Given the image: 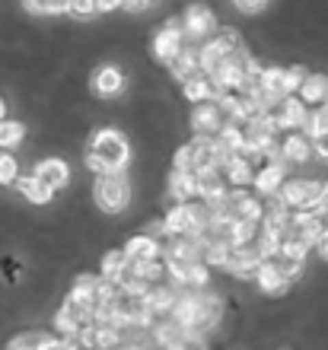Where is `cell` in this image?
<instances>
[{"mask_svg":"<svg viewBox=\"0 0 328 350\" xmlns=\"http://www.w3.org/2000/svg\"><path fill=\"white\" fill-rule=\"evenodd\" d=\"M86 166L99 175H121V169L128 166V140L118 131H99L92 137Z\"/></svg>","mask_w":328,"mask_h":350,"instance_id":"1","label":"cell"},{"mask_svg":"<svg viewBox=\"0 0 328 350\" xmlns=\"http://www.w3.org/2000/svg\"><path fill=\"white\" fill-rule=\"evenodd\" d=\"M328 185L322 182H303V178H293V182L281 185V201L287 204V211H312L316 204L325 198Z\"/></svg>","mask_w":328,"mask_h":350,"instance_id":"2","label":"cell"},{"mask_svg":"<svg viewBox=\"0 0 328 350\" xmlns=\"http://www.w3.org/2000/svg\"><path fill=\"white\" fill-rule=\"evenodd\" d=\"M96 201H99L102 211H109V213L125 211L131 201V188L125 182V175H99V182H96Z\"/></svg>","mask_w":328,"mask_h":350,"instance_id":"3","label":"cell"},{"mask_svg":"<svg viewBox=\"0 0 328 350\" xmlns=\"http://www.w3.org/2000/svg\"><path fill=\"white\" fill-rule=\"evenodd\" d=\"M268 118L277 124V131L303 128V121H306V105L300 102V96H287V99H277L271 109H268Z\"/></svg>","mask_w":328,"mask_h":350,"instance_id":"4","label":"cell"},{"mask_svg":"<svg viewBox=\"0 0 328 350\" xmlns=\"http://www.w3.org/2000/svg\"><path fill=\"white\" fill-rule=\"evenodd\" d=\"M214 29H217V23H214V16H210V10H207V7H201V3L188 7V13H185V19H182L185 42H188V38L207 42V38L214 36Z\"/></svg>","mask_w":328,"mask_h":350,"instance_id":"5","label":"cell"},{"mask_svg":"<svg viewBox=\"0 0 328 350\" xmlns=\"http://www.w3.org/2000/svg\"><path fill=\"white\" fill-rule=\"evenodd\" d=\"M185 48V32H182V23H169V26L153 38V51L160 61H169L173 64V57L179 55Z\"/></svg>","mask_w":328,"mask_h":350,"instance_id":"6","label":"cell"},{"mask_svg":"<svg viewBox=\"0 0 328 350\" xmlns=\"http://www.w3.org/2000/svg\"><path fill=\"white\" fill-rule=\"evenodd\" d=\"M36 182H42L48 188V191H55V188H64L67 178H71V172H67V166L61 163V159H42L36 166V175H32Z\"/></svg>","mask_w":328,"mask_h":350,"instance_id":"7","label":"cell"},{"mask_svg":"<svg viewBox=\"0 0 328 350\" xmlns=\"http://www.w3.org/2000/svg\"><path fill=\"white\" fill-rule=\"evenodd\" d=\"M194 188H198V198H204L207 204L227 194L220 169H201V172H194Z\"/></svg>","mask_w":328,"mask_h":350,"instance_id":"8","label":"cell"},{"mask_svg":"<svg viewBox=\"0 0 328 350\" xmlns=\"http://www.w3.org/2000/svg\"><path fill=\"white\" fill-rule=\"evenodd\" d=\"M163 230L169 236H194V220H192V211H188V204H179L169 211V217L163 220Z\"/></svg>","mask_w":328,"mask_h":350,"instance_id":"9","label":"cell"},{"mask_svg":"<svg viewBox=\"0 0 328 350\" xmlns=\"http://www.w3.org/2000/svg\"><path fill=\"white\" fill-rule=\"evenodd\" d=\"M262 92L271 102L293 96L290 86H287V70H277V67H274V70H262Z\"/></svg>","mask_w":328,"mask_h":350,"instance_id":"10","label":"cell"},{"mask_svg":"<svg viewBox=\"0 0 328 350\" xmlns=\"http://www.w3.org/2000/svg\"><path fill=\"white\" fill-rule=\"evenodd\" d=\"M173 74L182 80V83H188V80H194V77H201V67H198V51L194 48L185 45L179 55L173 57Z\"/></svg>","mask_w":328,"mask_h":350,"instance_id":"11","label":"cell"},{"mask_svg":"<svg viewBox=\"0 0 328 350\" xmlns=\"http://www.w3.org/2000/svg\"><path fill=\"white\" fill-rule=\"evenodd\" d=\"M328 99V80L322 74H306L300 86V102L303 105H316V102H325Z\"/></svg>","mask_w":328,"mask_h":350,"instance_id":"12","label":"cell"},{"mask_svg":"<svg viewBox=\"0 0 328 350\" xmlns=\"http://www.w3.org/2000/svg\"><path fill=\"white\" fill-rule=\"evenodd\" d=\"M121 86H125V77L115 67H99L92 74V90L99 92V96H115V92H121Z\"/></svg>","mask_w":328,"mask_h":350,"instance_id":"13","label":"cell"},{"mask_svg":"<svg viewBox=\"0 0 328 350\" xmlns=\"http://www.w3.org/2000/svg\"><path fill=\"white\" fill-rule=\"evenodd\" d=\"M281 157L287 159V163H306V159L312 157V140L303 137V134H290V137L283 140Z\"/></svg>","mask_w":328,"mask_h":350,"instance_id":"14","label":"cell"},{"mask_svg":"<svg viewBox=\"0 0 328 350\" xmlns=\"http://www.w3.org/2000/svg\"><path fill=\"white\" fill-rule=\"evenodd\" d=\"M156 255H160V245L150 236H137V239L128 242V249H125V258L131 265H137V261H156Z\"/></svg>","mask_w":328,"mask_h":350,"instance_id":"15","label":"cell"},{"mask_svg":"<svg viewBox=\"0 0 328 350\" xmlns=\"http://www.w3.org/2000/svg\"><path fill=\"white\" fill-rule=\"evenodd\" d=\"M169 194H173L175 201L188 204L192 198H198V188H194V175L188 172H173V178H169Z\"/></svg>","mask_w":328,"mask_h":350,"instance_id":"16","label":"cell"},{"mask_svg":"<svg viewBox=\"0 0 328 350\" xmlns=\"http://www.w3.org/2000/svg\"><path fill=\"white\" fill-rule=\"evenodd\" d=\"M255 280H258V286H262L264 293H283V290H287V280H283V277L277 274L268 261H262V265H258Z\"/></svg>","mask_w":328,"mask_h":350,"instance_id":"17","label":"cell"},{"mask_svg":"<svg viewBox=\"0 0 328 350\" xmlns=\"http://www.w3.org/2000/svg\"><path fill=\"white\" fill-rule=\"evenodd\" d=\"M268 265H271L274 271L287 280V284H290V280H297V277L303 274V261L300 258H290V255H283V252L271 255V258H268Z\"/></svg>","mask_w":328,"mask_h":350,"instance_id":"18","label":"cell"},{"mask_svg":"<svg viewBox=\"0 0 328 350\" xmlns=\"http://www.w3.org/2000/svg\"><path fill=\"white\" fill-rule=\"evenodd\" d=\"M131 261L125 258V252H109L105 261H102V280H109V284H118L121 274L128 271Z\"/></svg>","mask_w":328,"mask_h":350,"instance_id":"19","label":"cell"},{"mask_svg":"<svg viewBox=\"0 0 328 350\" xmlns=\"http://www.w3.org/2000/svg\"><path fill=\"white\" fill-rule=\"evenodd\" d=\"M185 96L192 102H204V99H220V92H217V86L210 83L207 77L201 74V77H194V80H188L185 83Z\"/></svg>","mask_w":328,"mask_h":350,"instance_id":"20","label":"cell"},{"mask_svg":"<svg viewBox=\"0 0 328 350\" xmlns=\"http://www.w3.org/2000/svg\"><path fill=\"white\" fill-rule=\"evenodd\" d=\"M283 185V166H264L255 175V188H262V194H277Z\"/></svg>","mask_w":328,"mask_h":350,"instance_id":"21","label":"cell"},{"mask_svg":"<svg viewBox=\"0 0 328 350\" xmlns=\"http://www.w3.org/2000/svg\"><path fill=\"white\" fill-rule=\"evenodd\" d=\"M328 134V109H319V111H306V121H303V137H322Z\"/></svg>","mask_w":328,"mask_h":350,"instance_id":"22","label":"cell"},{"mask_svg":"<svg viewBox=\"0 0 328 350\" xmlns=\"http://www.w3.org/2000/svg\"><path fill=\"white\" fill-rule=\"evenodd\" d=\"M227 175H229V182H233V185L255 182V172H252V169H249V163H242L239 157H229L227 159Z\"/></svg>","mask_w":328,"mask_h":350,"instance_id":"23","label":"cell"},{"mask_svg":"<svg viewBox=\"0 0 328 350\" xmlns=\"http://www.w3.org/2000/svg\"><path fill=\"white\" fill-rule=\"evenodd\" d=\"M19 191L26 194L32 204H48L51 201V191H48L42 182H36V178H19Z\"/></svg>","mask_w":328,"mask_h":350,"instance_id":"24","label":"cell"},{"mask_svg":"<svg viewBox=\"0 0 328 350\" xmlns=\"http://www.w3.org/2000/svg\"><path fill=\"white\" fill-rule=\"evenodd\" d=\"M23 140V124L19 121H0V147H16Z\"/></svg>","mask_w":328,"mask_h":350,"instance_id":"25","label":"cell"},{"mask_svg":"<svg viewBox=\"0 0 328 350\" xmlns=\"http://www.w3.org/2000/svg\"><path fill=\"white\" fill-rule=\"evenodd\" d=\"M32 13H64L71 10V0H23Z\"/></svg>","mask_w":328,"mask_h":350,"instance_id":"26","label":"cell"},{"mask_svg":"<svg viewBox=\"0 0 328 350\" xmlns=\"http://www.w3.org/2000/svg\"><path fill=\"white\" fill-rule=\"evenodd\" d=\"M42 341H45V334H23V338H16L10 344V350H38Z\"/></svg>","mask_w":328,"mask_h":350,"instance_id":"27","label":"cell"},{"mask_svg":"<svg viewBox=\"0 0 328 350\" xmlns=\"http://www.w3.org/2000/svg\"><path fill=\"white\" fill-rule=\"evenodd\" d=\"M16 182V159L13 157H0V185Z\"/></svg>","mask_w":328,"mask_h":350,"instance_id":"28","label":"cell"},{"mask_svg":"<svg viewBox=\"0 0 328 350\" xmlns=\"http://www.w3.org/2000/svg\"><path fill=\"white\" fill-rule=\"evenodd\" d=\"M71 13L73 16H92V13H99V3L96 0H71Z\"/></svg>","mask_w":328,"mask_h":350,"instance_id":"29","label":"cell"},{"mask_svg":"<svg viewBox=\"0 0 328 350\" xmlns=\"http://www.w3.org/2000/svg\"><path fill=\"white\" fill-rule=\"evenodd\" d=\"M303 80H306V70H303V67H290V70H287V86H290V92L300 90Z\"/></svg>","mask_w":328,"mask_h":350,"instance_id":"30","label":"cell"},{"mask_svg":"<svg viewBox=\"0 0 328 350\" xmlns=\"http://www.w3.org/2000/svg\"><path fill=\"white\" fill-rule=\"evenodd\" d=\"M239 10H246V13H258V10L268 3V0H233Z\"/></svg>","mask_w":328,"mask_h":350,"instance_id":"31","label":"cell"},{"mask_svg":"<svg viewBox=\"0 0 328 350\" xmlns=\"http://www.w3.org/2000/svg\"><path fill=\"white\" fill-rule=\"evenodd\" d=\"M312 150H316L319 157H325V159H328V134H322V137L312 140Z\"/></svg>","mask_w":328,"mask_h":350,"instance_id":"32","label":"cell"},{"mask_svg":"<svg viewBox=\"0 0 328 350\" xmlns=\"http://www.w3.org/2000/svg\"><path fill=\"white\" fill-rule=\"evenodd\" d=\"M38 350H64V341H55V338H45Z\"/></svg>","mask_w":328,"mask_h":350,"instance_id":"33","label":"cell"},{"mask_svg":"<svg viewBox=\"0 0 328 350\" xmlns=\"http://www.w3.org/2000/svg\"><path fill=\"white\" fill-rule=\"evenodd\" d=\"M147 3H153V0H121V7H128V10H140Z\"/></svg>","mask_w":328,"mask_h":350,"instance_id":"34","label":"cell"},{"mask_svg":"<svg viewBox=\"0 0 328 350\" xmlns=\"http://www.w3.org/2000/svg\"><path fill=\"white\" fill-rule=\"evenodd\" d=\"M316 245H319V252H322V258H328V232L325 236H322L319 242H316Z\"/></svg>","mask_w":328,"mask_h":350,"instance_id":"35","label":"cell"},{"mask_svg":"<svg viewBox=\"0 0 328 350\" xmlns=\"http://www.w3.org/2000/svg\"><path fill=\"white\" fill-rule=\"evenodd\" d=\"M99 3V10H112V7H118L121 0H96Z\"/></svg>","mask_w":328,"mask_h":350,"instance_id":"36","label":"cell"},{"mask_svg":"<svg viewBox=\"0 0 328 350\" xmlns=\"http://www.w3.org/2000/svg\"><path fill=\"white\" fill-rule=\"evenodd\" d=\"M0 121H3V99H0Z\"/></svg>","mask_w":328,"mask_h":350,"instance_id":"37","label":"cell"},{"mask_svg":"<svg viewBox=\"0 0 328 350\" xmlns=\"http://www.w3.org/2000/svg\"><path fill=\"white\" fill-rule=\"evenodd\" d=\"M325 109H328V99H325Z\"/></svg>","mask_w":328,"mask_h":350,"instance_id":"38","label":"cell"}]
</instances>
